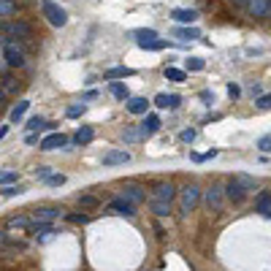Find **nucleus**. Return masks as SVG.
Wrapping results in <instances>:
<instances>
[{
    "mask_svg": "<svg viewBox=\"0 0 271 271\" xmlns=\"http://www.w3.org/2000/svg\"><path fill=\"white\" fill-rule=\"evenodd\" d=\"M44 17L46 22L52 25V28H65L68 25V14H65V9H60L57 3H52V0H44Z\"/></svg>",
    "mask_w": 271,
    "mask_h": 271,
    "instance_id": "1",
    "label": "nucleus"
},
{
    "mask_svg": "<svg viewBox=\"0 0 271 271\" xmlns=\"http://www.w3.org/2000/svg\"><path fill=\"white\" fill-rule=\"evenodd\" d=\"M198 201H201V187H195V184L182 187V193H179V211H182V214H190V211L198 206Z\"/></svg>",
    "mask_w": 271,
    "mask_h": 271,
    "instance_id": "2",
    "label": "nucleus"
},
{
    "mask_svg": "<svg viewBox=\"0 0 271 271\" xmlns=\"http://www.w3.org/2000/svg\"><path fill=\"white\" fill-rule=\"evenodd\" d=\"M203 201H206V206L211 211H222V206H225V193H222L220 184H211L206 190V195H203Z\"/></svg>",
    "mask_w": 271,
    "mask_h": 271,
    "instance_id": "3",
    "label": "nucleus"
},
{
    "mask_svg": "<svg viewBox=\"0 0 271 271\" xmlns=\"http://www.w3.org/2000/svg\"><path fill=\"white\" fill-rule=\"evenodd\" d=\"M152 198H155V201H166V203H171V201L176 198L174 184H171V182H157L155 187H152Z\"/></svg>",
    "mask_w": 271,
    "mask_h": 271,
    "instance_id": "4",
    "label": "nucleus"
},
{
    "mask_svg": "<svg viewBox=\"0 0 271 271\" xmlns=\"http://www.w3.org/2000/svg\"><path fill=\"white\" fill-rule=\"evenodd\" d=\"M109 211L111 214H120V217H133L136 206L130 201H125V198H114V201H109Z\"/></svg>",
    "mask_w": 271,
    "mask_h": 271,
    "instance_id": "5",
    "label": "nucleus"
},
{
    "mask_svg": "<svg viewBox=\"0 0 271 271\" xmlns=\"http://www.w3.org/2000/svg\"><path fill=\"white\" fill-rule=\"evenodd\" d=\"M222 193H225V198H228V201H233V203H241L244 198H247V190H244L241 184L236 182V176L225 184V187H222Z\"/></svg>",
    "mask_w": 271,
    "mask_h": 271,
    "instance_id": "6",
    "label": "nucleus"
},
{
    "mask_svg": "<svg viewBox=\"0 0 271 271\" xmlns=\"http://www.w3.org/2000/svg\"><path fill=\"white\" fill-rule=\"evenodd\" d=\"M3 55H6V63H9L11 65V68H22V65H25V52L22 49H19V46L17 44H9V46H3Z\"/></svg>",
    "mask_w": 271,
    "mask_h": 271,
    "instance_id": "7",
    "label": "nucleus"
},
{
    "mask_svg": "<svg viewBox=\"0 0 271 271\" xmlns=\"http://www.w3.org/2000/svg\"><path fill=\"white\" fill-rule=\"evenodd\" d=\"M130 160V152L128 149H109L103 155V166H122V163Z\"/></svg>",
    "mask_w": 271,
    "mask_h": 271,
    "instance_id": "8",
    "label": "nucleus"
},
{
    "mask_svg": "<svg viewBox=\"0 0 271 271\" xmlns=\"http://www.w3.org/2000/svg\"><path fill=\"white\" fill-rule=\"evenodd\" d=\"M247 9H249V14H252V17L266 19V17H271V0H249Z\"/></svg>",
    "mask_w": 271,
    "mask_h": 271,
    "instance_id": "9",
    "label": "nucleus"
},
{
    "mask_svg": "<svg viewBox=\"0 0 271 271\" xmlns=\"http://www.w3.org/2000/svg\"><path fill=\"white\" fill-rule=\"evenodd\" d=\"M68 144V138H65L63 133H49V136H44L41 138V149L44 152H52V149H60Z\"/></svg>",
    "mask_w": 271,
    "mask_h": 271,
    "instance_id": "10",
    "label": "nucleus"
},
{
    "mask_svg": "<svg viewBox=\"0 0 271 271\" xmlns=\"http://www.w3.org/2000/svg\"><path fill=\"white\" fill-rule=\"evenodd\" d=\"M157 130H160V117L147 114V117H144V122H141V128H138V133H141V138H147L152 133H157Z\"/></svg>",
    "mask_w": 271,
    "mask_h": 271,
    "instance_id": "11",
    "label": "nucleus"
},
{
    "mask_svg": "<svg viewBox=\"0 0 271 271\" xmlns=\"http://www.w3.org/2000/svg\"><path fill=\"white\" fill-rule=\"evenodd\" d=\"M171 19L179 22V25H193L198 19V11H193V9H174V11H171Z\"/></svg>",
    "mask_w": 271,
    "mask_h": 271,
    "instance_id": "12",
    "label": "nucleus"
},
{
    "mask_svg": "<svg viewBox=\"0 0 271 271\" xmlns=\"http://www.w3.org/2000/svg\"><path fill=\"white\" fill-rule=\"evenodd\" d=\"M120 198H125V201H130V203L136 206V203H141V201H144V190L138 187V184H125Z\"/></svg>",
    "mask_w": 271,
    "mask_h": 271,
    "instance_id": "13",
    "label": "nucleus"
},
{
    "mask_svg": "<svg viewBox=\"0 0 271 271\" xmlns=\"http://www.w3.org/2000/svg\"><path fill=\"white\" fill-rule=\"evenodd\" d=\"M65 209H57V206H41V209H36V220L38 222H52L55 217H60Z\"/></svg>",
    "mask_w": 271,
    "mask_h": 271,
    "instance_id": "14",
    "label": "nucleus"
},
{
    "mask_svg": "<svg viewBox=\"0 0 271 271\" xmlns=\"http://www.w3.org/2000/svg\"><path fill=\"white\" fill-rule=\"evenodd\" d=\"M179 103H182L179 95H166V92H160V95L155 98V106H157V109H176Z\"/></svg>",
    "mask_w": 271,
    "mask_h": 271,
    "instance_id": "15",
    "label": "nucleus"
},
{
    "mask_svg": "<svg viewBox=\"0 0 271 271\" xmlns=\"http://www.w3.org/2000/svg\"><path fill=\"white\" fill-rule=\"evenodd\" d=\"M255 209L260 211V214L271 217V193H268V190H263V193H257V198H255Z\"/></svg>",
    "mask_w": 271,
    "mask_h": 271,
    "instance_id": "16",
    "label": "nucleus"
},
{
    "mask_svg": "<svg viewBox=\"0 0 271 271\" xmlns=\"http://www.w3.org/2000/svg\"><path fill=\"white\" fill-rule=\"evenodd\" d=\"M128 111L130 114H147V109H149V101L147 98H128Z\"/></svg>",
    "mask_w": 271,
    "mask_h": 271,
    "instance_id": "17",
    "label": "nucleus"
},
{
    "mask_svg": "<svg viewBox=\"0 0 271 271\" xmlns=\"http://www.w3.org/2000/svg\"><path fill=\"white\" fill-rule=\"evenodd\" d=\"M128 76H133V71L125 68V65H117V68L103 71V79H106V82H114V79H128Z\"/></svg>",
    "mask_w": 271,
    "mask_h": 271,
    "instance_id": "18",
    "label": "nucleus"
},
{
    "mask_svg": "<svg viewBox=\"0 0 271 271\" xmlns=\"http://www.w3.org/2000/svg\"><path fill=\"white\" fill-rule=\"evenodd\" d=\"M92 138H95V130L90 128V125H82V128L76 130V136H74V141L79 144V147H84V144H90Z\"/></svg>",
    "mask_w": 271,
    "mask_h": 271,
    "instance_id": "19",
    "label": "nucleus"
},
{
    "mask_svg": "<svg viewBox=\"0 0 271 271\" xmlns=\"http://www.w3.org/2000/svg\"><path fill=\"white\" fill-rule=\"evenodd\" d=\"M6 30H9L11 36H17V38H30V36H33L30 25H25V22H14V25H6Z\"/></svg>",
    "mask_w": 271,
    "mask_h": 271,
    "instance_id": "20",
    "label": "nucleus"
},
{
    "mask_svg": "<svg viewBox=\"0 0 271 271\" xmlns=\"http://www.w3.org/2000/svg\"><path fill=\"white\" fill-rule=\"evenodd\" d=\"M111 95H114L117 101H128V98H130L128 84H122V82H111Z\"/></svg>",
    "mask_w": 271,
    "mask_h": 271,
    "instance_id": "21",
    "label": "nucleus"
},
{
    "mask_svg": "<svg viewBox=\"0 0 271 271\" xmlns=\"http://www.w3.org/2000/svg\"><path fill=\"white\" fill-rule=\"evenodd\" d=\"M28 109H30V101H19L14 109H11V122H19V120L25 117V111H28Z\"/></svg>",
    "mask_w": 271,
    "mask_h": 271,
    "instance_id": "22",
    "label": "nucleus"
},
{
    "mask_svg": "<svg viewBox=\"0 0 271 271\" xmlns=\"http://www.w3.org/2000/svg\"><path fill=\"white\" fill-rule=\"evenodd\" d=\"M98 198L95 195H79V209H84V211H90V209H98Z\"/></svg>",
    "mask_w": 271,
    "mask_h": 271,
    "instance_id": "23",
    "label": "nucleus"
},
{
    "mask_svg": "<svg viewBox=\"0 0 271 271\" xmlns=\"http://www.w3.org/2000/svg\"><path fill=\"white\" fill-rule=\"evenodd\" d=\"M152 211H155L157 217H168V214H171V203H166V201H155V198H152Z\"/></svg>",
    "mask_w": 271,
    "mask_h": 271,
    "instance_id": "24",
    "label": "nucleus"
},
{
    "mask_svg": "<svg viewBox=\"0 0 271 271\" xmlns=\"http://www.w3.org/2000/svg\"><path fill=\"white\" fill-rule=\"evenodd\" d=\"M174 36L179 38V41H193V38H198L201 33H198L195 28H179V30L174 33Z\"/></svg>",
    "mask_w": 271,
    "mask_h": 271,
    "instance_id": "25",
    "label": "nucleus"
},
{
    "mask_svg": "<svg viewBox=\"0 0 271 271\" xmlns=\"http://www.w3.org/2000/svg\"><path fill=\"white\" fill-rule=\"evenodd\" d=\"M22 193H25L22 184H6V187L0 190V195H6V198H14V195H22Z\"/></svg>",
    "mask_w": 271,
    "mask_h": 271,
    "instance_id": "26",
    "label": "nucleus"
},
{
    "mask_svg": "<svg viewBox=\"0 0 271 271\" xmlns=\"http://www.w3.org/2000/svg\"><path fill=\"white\" fill-rule=\"evenodd\" d=\"M133 36H136L138 44H144V41H157V33H155V30H136Z\"/></svg>",
    "mask_w": 271,
    "mask_h": 271,
    "instance_id": "27",
    "label": "nucleus"
},
{
    "mask_svg": "<svg viewBox=\"0 0 271 271\" xmlns=\"http://www.w3.org/2000/svg\"><path fill=\"white\" fill-rule=\"evenodd\" d=\"M166 79H168V82H184V79H187V74H184V71H179V68H166Z\"/></svg>",
    "mask_w": 271,
    "mask_h": 271,
    "instance_id": "28",
    "label": "nucleus"
},
{
    "mask_svg": "<svg viewBox=\"0 0 271 271\" xmlns=\"http://www.w3.org/2000/svg\"><path fill=\"white\" fill-rule=\"evenodd\" d=\"M17 11V3L14 0H0V17H9Z\"/></svg>",
    "mask_w": 271,
    "mask_h": 271,
    "instance_id": "29",
    "label": "nucleus"
},
{
    "mask_svg": "<svg viewBox=\"0 0 271 271\" xmlns=\"http://www.w3.org/2000/svg\"><path fill=\"white\" fill-rule=\"evenodd\" d=\"M30 230H33V233H55V230H52V222H33V225H30Z\"/></svg>",
    "mask_w": 271,
    "mask_h": 271,
    "instance_id": "30",
    "label": "nucleus"
},
{
    "mask_svg": "<svg viewBox=\"0 0 271 271\" xmlns=\"http://www.w3.org/2000/svg\"><path fill=\"white\" fill-rule=\"evenodd\" d=\"M0 184H17V171H11V168L0 171Z\"/></svg>",
    "mask_w": 271,
    "mask_h": 271,
    "instance_id": "31",
    "label": "nucleus"
},
{
    "mask_svg": "<svg viewBox=\"0 0 271 271\" xmlns=\"http://www.w3.org/2000/svg\"><path fill=\"white\" fill-rule=\"evenodd\" d=\"M184 65H187V71H203V65H206V63H203L201 57H187V63H184Z\"/></svg>",
    "mask_w": 271,
    "mask_h": 271,
    "instance_id": "32",
    "label": "nucleus"
},
{
    "mask_svg": "<svg viewBox=\"0 0 271 271\" xmlns=\"http://www.w3.org/2000/svg\"><path fill=\"white\" fill-rule=\"evenodd\" d=\"M195 136H198V130H195V128H187V130H182V133H179V141L193 144V141H195Z\"/></svg>",
    "mask_w": 271,
    "mask_h": 271,
    "instance_id": "33",
    "label": "nucleus"
},
{
    "mask_svg": "<svg viewBox=\"0 0 271 271\" xmlns=\"http://www.w3.org/2000/svg\"><path fill=\"white\" fill-rule=\"evenodd\" d=\"M84 111H87V106H84V103H74V106H68L65 114H68V117H82Z\"/></svg>",
    "mask_w": 271,
    "mask_h": 271,
    "instance_id": "34",
    "label": "nucleus"
},
{
    "mask_svg": "<svg viewBox=\"0 0 271 271\" xmlns=\"http://www.w3.org/2000/svg\"><path fill=\"white\" fill-rule=\"evenodd\" d=\"M28 225H30L28 217H11L9 220V228H28Z\"/></svg>",
    "mask_w": 271,
    "mask_h": 271,
    "instance_id": "35",
    "label": "nucleus"
},
{
    "mask_svg": "<svg viewBox=\"0 0 271 271\" xmlns=\"http://www.w3.org/2000/svg\"><path fill=\"white\" fill-rule=\"evenodd\" d=\"M141 49H152V52H157V49H166V41H144V44H138Z\"/></svg>",
    "mask_w": 271,
    "mask_h": 271,
    "instance_id": "36",
    "label": "nucleus"
},
{
    "mask_svg": "<svg viewBox=\"0 0 271 271\" xmlns=\"http://www.w3.org/2000/svg\"><path fill=\"white\" fill-rule=\"evenodd\" d=\"M255 106L257 109H271V92H266V95L255 98Z\"/></svg>",
    "mask_w": 271,
    "mask_h": 271,
    "instance_id": "37",
    "label": "nucleus"
},
{
    "mask_svg": "<svg viewBox=\"0 0 271 271\" xmlns=\"http://www.w3.org/2000/svg\"><path fill=\"white\" fill-rule=\"evenodd\" d=\"M236 182H239L244 190H255V187H257L255 179H249V176H236Z\"/></svg>",
    "mask_w": 271,
    "mask_h": 271,
    "instance_id": "38",
    "label": "nucleus"
},
{
    "mask_svg": "<svg viewBox=\"0 0 271 271\" xmlns=\"http://www.w3.org/2000/svg\"><path fill=\"white\" fill-rule=\"evenodd\" d=\"M44 125H46V122L41 120V117H33V120L28 122V130H30V133H36L38 128H44Z\"/></svg>",
    "mask_w": 271,
    "mask_h": 271,
    "instance_id": "39",
    "label": "nucleus"
},
{
    "mask_svg": "<svg viewBox=\"0 0 271 271\" xmlns=\"http://www.w3.org/2000/svg\"><path fill=\"white\" fill-rule=\"evenodd\" d=\"M90 217L87 214H68V222H74V225H84Z\"/></svg>",
    "mask_w": 271,
    "mask_h": 271,
    "instance_id": "40",
    "label": "nucleus"
},
{
    "mask_svg": "<svg viewBox=\"0 0 271 271\" xmlns=\"http://www.w3.org/2000/svg\"><path fill=\"white\" fill-rule=\"evenodd\" d=\"M46 182H49L52 187H60V184H65V176H63V174H52Z\"/></svg>",
    "mask_w": 271,
    "mask_h": 271,
    "instance_id": "41",
    "label": "nucleus"
},
{
    "mask_svg": "<svg viewBox=\"0 0 271 271\" xmlns=\"http://www.w3.org/2000/svg\"><path fill=\"white\" fill-rule=\"evenodd\" d=\"M257 149H260V152H271V136H263L260 141H257Z\"/></svg>",
    "mask_w": 271,
    "mask_h": 271,
    "instance_id": "42",
    "label": "nucleus"
},
{
    "mask_svg": "<svg viewBox=\"0 0 271 271\" xmlns=\"http://www.w3.org/2000/svg\"><path fill=\"white\" fill-rule=\"evenodd\" d=\"M36 176H38V179H49V176H52V168H49V166H38Z\"/></svg>",
    "mask_w": 271,
    "mask_h": 271,
    "instance_id": "43",
    "label": "nucleus"
},
{
    "mask_svg": "<svg viewBox=\"0 0 271 271\" xmlns=\"http://www.w3.org/2000/svg\"><path fill=\"white\" fill-rule=\"evenodd\" d=\"M125 141H136V138H141V133H138V130H125Z\"/></svg>",
    "mask_w": 271,
    "mask_h": 271,
    "instance_id": "44",
    "label": "nucleus"
},
{
    "mask_svg": "<svg viewBox=\"0 0 271 271\" xmlns=\"http://www.w3.org/2000/svg\"><path fill=\"white\" fill-rule=\"evenodd\" d=\"M228 95H230V98H239V95H241V90L236 87V84H230V87H228Z\"/></svg>",
    "mask_w": 271,
    "mask_h": 271,
    "instance_id": "45",
    "label": "nucleus"
},
{
    "mask_svg": "<svg viewBox=\"0 0 271 271\" xmlns=\"http://www.w3.org/2000/svg\"><path fill=\"white\" fill-rule=\"evenodd\" d=\"M6 241H9V233H6V230H0V247H6Z\"/></svg>",
    "mask_w": 271,
    "mask_h": 271,
    "instance_id": "46",
    "label": "nucleus"
},
{
    "mask_svg": "<svg viewBox=\"0 0 271 271\" xmlns=\"http://www.w3.org/2000/svg\"><path fill=\"white\" fill-rule=\"evenodd\" d=\"M6 133H9V128L3 125V128H0V138H6Z\"/></svg>",
    "mask_w": 271,
    "mask_h": 271,
    "instance_id": "47",
    "label": "nucleus"
},
{
    "mask_svg": "<svg viewBox=\"0 0 271 271\" xmlns=\"http://www.w3.org/2000/svg\"><path fill=\"white\" fill-rule=\"evenodd\" d=\"M233 3H236V6H247L249 0H233Z\"/></svg>",
    "mask_w": 271,
    "mask_h": 271,
    "instance_id": "48",
    "label": "nucleus"
},
{
    "mask_svg": "<svg viewBox=\"0 0 271 271\" xmlns=\"http://www.w3.org/2000/svg\"><path fill=\"white\" fill-rule=\"evenodd\" d=\"M3 98H6V90H3V87H0V101H3Z\"/></svg>",
    "mask_w": 271,
    "mask_h": 271,
    "instance_id": "49",
    "label": "nucleus"
},
{
    "mask_svg": "<svg viewBox=\"0 0 271 271\" xmlns=\"http://www.w3.org/2000/svg\"><path fill=\"white\" fill-rule=\"evenodd\" d=\"M0 30H6V25H3V22H0Z\"/></svg>",
    "mask_w": 271,
    "mask_h": 271,
    "instance_id": "50",
    "label": "nucleus"
}]
</instances>
